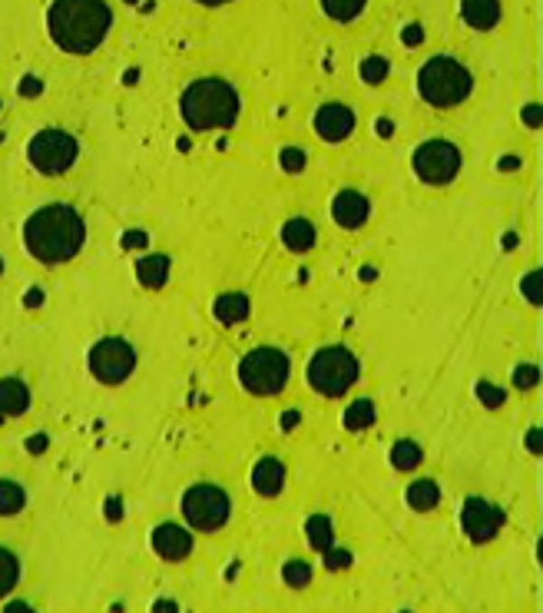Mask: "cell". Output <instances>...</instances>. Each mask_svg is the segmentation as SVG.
Instances as JSON below:
<instances>
[{
	"label": "cell",
	"instance_id": "obj_9",
	"mask_svg": "<svg viewBox=\"0 0 543 613\" xmlns=\"http://www.w3.org/2000/svg\"><path fill=\"white\" fill-rule=\"evenodd\" d=\"M136 368V352L123 338H99L97 345L89 348V372L103 382V385H119L126 382Z\"/></svg>",
	"mask_w": 543,
	"mask_h": 613
},
{
	"label": "cell",
	"instance_id": "obj_18",
	"mask_svg": "<svg viewBox=\"0 0 543 613\" xmlns=\"http://www.w3.org/2000/svg\"><path fill=\"white\" fill-rule=\"evenodd\" d=\"M282 242L292 252H305V249L315 246V226L308 219H288L286 229H282Z\"/></svg>",
	"mask_w": 543,
	"mask_h": 613
},
{
	"label": "cell",
	"instance_id": "obj_10",
	"mask_svg": "<svg viewBox=\"0 0 543 613\" xmlns=\"http://www.w3.org/2000/svg\"><path fill=\"white\" fill-rule=\"evenodd\" d=\"M457 169H461V153L447 139H427L415 149V173L425 183H435V186L451 183L457 176Z\"/></svg>",
	"mask_w": 543,
	"mask_h": 613
},
{
	"label": "cell",
	"instance_id": "obj_31",
	"mask_svg": "<svg viewBox=\"0 0 543 613\" xmlns=\"http://www.w3.org/2000/svg\"><path fill=\"white\" fill-rule=\"evenodd\" d=\"M282 166H286L288 173H298V169L305 166V153H302V149H286V153H282Z\"/></svg>",
	"mask_w": 543,
	"mask_h": 613
},
{
	"label": "cell",
	"instance_id": "obj_30",
	"mask_svg": "<svg viewBox=\"0 0 543 613\" xmlns=\"http://www.w3.org/2000/svg\"><path fill=\"white\" fill-rule=\"evenodd\" d=\"M477 395H481V401H484L487 408H501V405H504V391H501V388H494V385H487V382H481V385H477Z\"/></svg>",
	"mask_w": 543,
	"mask_h": 613
},
{
	"label": "cell",
	"instance_id": "obj_4",
	"mask_svg": "<svg viewBox=\"0 0 543 613\" xmlns=\"http://www.w3.org/2000/svg\"><path fill=\"white\" fill-rule=\"evenodd\" d=\"M474 90V77L464 63H457L454 57H445L437 53L421 67L417 73V93L431 103V107H454V103H464Z\"/></svg>",
	"mask_w": 543,
	"mask_h": 613
},
{
	"label": "cell",
	"instance_id": "obj_2",
	"mask_svg": "<svg viewBox=\"0 0 543 613\" xmlns=\"http://www.w3.org/2000/svg\"><path fill=\"white\" fill-rule=\"evenodd\" d=\"M113 14L107 0H53L47 14V30L53 43L67 53H89L109 33Z\"/></svg>",
	"mask_w": 543,
	"mask_h": 613
},
{
	"label": "cell",
	"instance_id": "obj_29",
	"mask_svg": "<svg viewBox=\"0 0 543 613\" xmlns=\"http://www.w3.org/2000/svg\"><path fill=\"white\" fill-rule=\"evenodd\" d=\"M282 574H286V584L288 587H305L308 580H312V567H308L305 561H288Z\"/></svg>",
	"mask_w": 543,
	"mask_h": 613
},
{
	"label": "cell",
	"instance_id": "obj_5",
	"mask_svg": "<svg viewBox=\"0 0 543 613\" xmlns=\"http://www.w3.org/2000/svg\"><path fill=\"white\" fill-rule=\"evenodd\" d=\"M358 382V358L342 345L318 348L315 358L308 362V385L318 395L338 398Z\"/></svg>",
	"mask_w": 543,
	"mask_h": 613
},
{
	"label": "cell",
	"instance_id": "obj_17",
	"mask_svg": "<svg viewBox=\"0 0 543 613\" xmlns=\"http://www.w3.org/2000/svg\"><path fill=\"white\" fill-rule=\"evenodd\" d=\"M30 408V391L20 378L0 382V415H23Z\"/></svg>",
	"mask_w": 543,
	"mask_h": 613
},
{
	"label": "cell",
	"instance_id": "obj_38",
	"mask_svg": "<svg viewBox=\"0 0 543 613\" xmlns=\"http://www.w3.org/2000/svg\"><path fill=\"white\" fill-rule=\"evenodd\" d=\"M43 448H47V438H43V435L30 438V451H43Z\"/></svg>",
	"mask_w": 543,
	"mask_h": 613
},
{
	"label": "cell",
	"instance_id": "obj_21",
	"mask_svg": "<svg viewBox=\"0 0 543 613\" xmlns=\"http://www.w3.org/2000/svg\"><path fill=\"white\" fill-rule=\"evenodd\" d=\"M421 457H425V451H421L417 441H398V445L391 448V465H395L398 471H415V467L421 465Z\"/></svg>",
	"mask_w": 543,
	"mask_h": 613
},
{
	"label": "cell",
	"instance_id": "obj_35",
	"mask_svg": "<svg viewBox=\"0 0 543 613\" xmlns=\"http://www.w3.org/2000/svg\"><path fill=\"white\" fill-rule=\"evenodd\" d=\"M421 40H425V30L417 27V24H411V27H407V33H405V43H407V47H415V43H421Z\"/></svg>",
	"mask_w": 543,
	"mask_h": 613
},
{
	"label": "cell",
	"instance_id": "obj_1",
	"mask_svg": "<svg viewBox=\"0 0 543 613\" xmlns=\"http://www.w3.org/2000/svg\"><path fill=\"white\" fill-rule=\"evenodd\" d=\"M87 239V226L73 206L63 203H50V206L37 209L23 226V242L27 252L37 262H67L83 249Z\"/></svg>",
	"mask_w": 543,
	"mask_h": 613
},
{
	"label": "cell",
	"instance_id": "obj_15",
	"mask_svg": "<svg viewBox=\"0 0 543 613\" xmlns=\"http://www.w3.org/2000/svg\"><path fill=\"white\" fill-rule=\"evenodd\" d=\"M252 487H256L262 497H276L282 487H286V465L276 461V457H262L252 471Z\"/></svg>",
	"mask_w": 543,
	"mask_h": 613
},
{
	"label": "cell",
	"instance_id": "obj_16",
	"mask_svg": "<svg viewBox=\"0 0 543 613\" xmlns=\"http://www.w3.org/2000/svg\"><path fill=\"white\" fill-rule=\"evenodd\" d=\"M461 17L474 30H491L501 20V0H464Z\"/></svg>",
	"mask_w": 543,
	"mask_h": 613
},
{
	"label": "cell",
	"instance_id": "obj_12",
	"mask_svg": "<svg viewBox=\"0 0 543 613\" xmlns=\"http://www.w3.org/2000/svg\"><path fill=\"white\" fill-rule=\"evenodd\" d=\"M315 129L318 137L328 139V143H342V139H348L351 129H355V113L348 107H342V103H325V107L318 109Z\"/></svg>",
	"mask_w": 543,
	"mask_h": 613
},
{
	"label": "cell",
	"instance_id": "obj_14",
	"mask_svg": "<svg viewBox=\"0 0 543 613\" xmlns=\"http://www.w3.org/2000/svg\"><path fill=\"white\" fill-rule=\"evenodd\" d=\"M368 212H371L368 199L361 196V193H355V189H345V193H338L335 203H332V216H335L338 226H345V229L365 226Z\"/></svg>",
	"mask_w": 543,
	"mask_h": 613
},
{
	"label": "cell",
	"instance_id": "obj_19",
	"mask_svg": "<svg viewBox=\"0 0 543 613\" xmlns=\"http://www.w3.org/2000/svg\"><path fill=\"white\" fill-rule=\"evenodd\" d=\"M219 322H226V325H236L242 318L248 316V298L239 296V292H226V296L216 298V306H212Z\"/></svg>",
	"mask_w": 543,
	"mask_h": 613
},
{
	"label": "cell",
	"instance_id": "obj_37",
	"mask_svg": "<svg viewBox=\"0 0 543 613\" xmlns=\"http://www.w3.org/2000/svg\"><path fill=\"white\" fill-rule=\"evenodd\" d=\"M527 123H530V127H537V123H540V107H527Z\"/></svg>",
	"mask_w": 543,
	"mask_h": 613
},
{
	"label": "cell",
	"instance_id": "obj_28",
	"mask_svg": "<svg viewBox=\"0 0 543 613\" xmlns=\"http://www.w3.org/2000/svg\"><path fill=\"white\" fill-rule=\"evenodd\" d=\"M388 70L391 67H388L385 57H365V63H361V80L375 87V83H381V80L388 77Z\"/></svg>",
	"mask_w": 543,
	"mask_h": 613
},
{
	"label": "cell",
	"instance_id": "obj_22",
	"mask_svg": "<svg viewBox=\"0 0 543 613\" xmlns=\"http://www.w3.org/2000/svg\"><path fill=\"white\" fill-rule=\"evenodd\" d=\"M371 421H375V405H371L368 398L355 401V405L345 411V428H348V431H365Z\"/></svg>",
	"mask_w": 543,
	"mask_h": 613
},
{
	"label": "cell",
	"instance_id": "obj_40",
	"mask_svg": "<svg viewBox=\"0 0 543 613\" xmlns=\"http://www.w3.org/2000/svg\"><path fill=\"white\" fill-rule=\"evenodd\" d=\"M378 133H381V137H388V133H391V123H388V119H381V123H378Z\"/></svg>",
	"mask_w": 543,
	"mask_h": 613
},
{
	"label": "cell",
	"instance_id": "obj_33",
	"mask_svg": "<svg viewBox=\"0 0 543 613\" xmlns=\"http://www.w3.org/2000/svg\"><path fill=\"white\" fill-rule=\"evenodd\" d=\"M514 382H517V385H520V388H534V385H537V368H534V365L517 368Z\"/></svg>",
	"mask_w": 543,
	"mask_h": 613
},
{
	"label": "cell",
	"instance_id": "obj_3",
	"mask_svg": "<svg viewBox=\"0 0 543 613\" xmlns=\"http://www.w3.org/2000/svg\"><path fill=\"white\" fill-rule=\"evenodd\" d=\"M179 113L186 119L189 129L206 133V129H226L239 119V93L236 87L222 77H202L189 83Z\"/></svg>",
	"mask_w": 543,
	"mask_h": 613
},
{
	"label": "cell",
	"instance_id": "obj_27",
	"mask_svg": "<svg viewBox=\"0 0 543 613\" xmlns=\"http://www.w3.org/2000/svg\"><path fill=\"white\" fill-rule=\"evenodd\" d=\"M139 278L146 282V286H163V278H166V259H143L139 262Z\"/></svg>",
	"mask_w": 543,
	"mask_h": 613
},
{
	"label": "cell",
	"instance_id": "obj_13",
	"mask_svg": "<svg viewBox=\"0 0 543 613\" xmlns=\"http://www.w3.org/2000/svg\"><path fill=\"white\" fill-rule=\"evenodd\" d=\"M153 551H156L163 561H186L189 551H192V537L183 531L179 524H159L153 531Z\"/></svg>",
	"mask_w": 543,
	"mask_h": 613
},
{
	"label": "cell",
	"instance_id": "obj_26",
	"mask_svg": "<svg viewBox=\"0 0 543 613\" xmlns=\"http://www.w3.org/2000/svg\"><path fill=\"white\" fill-rule=\"evenodd\" d=\"M308 544L315 547V551H328L332 547V521L328 517H312L308 521Z\"/></svg>",
	"mask_w": 543,
	"mask_h": 613
},
{
	"label": "cell",
	"instance_id": "obj_25",
	"mask_svg": "<svg viewBox=\"0 0 543 613\" xmlns=\"http://www.w3.org/2000/svg\"><path fill=\"white\" fill-rule=\"evenodd\" d=\"M365 4L368 0H322V10L332 20H355L365 10Z\"/></svg>",
	"mask_w": 543,
	"mask_h": 613
},
{
	"label": "cell",
	"instance_id": "obj_6",
	"mask_svg": "<svg viewBox=\"0 0 543 613\" xmlns=\"http://www.w3.org/2000/svg\"><path fill=\"white\" fill-rule=\"evenodd\" d=\"M288 355L282 348H252L242 362H239V382L252 395H276L288 382Z\"/></svg>",
	"mask_w": 543,
	"mask_h": 613
},
{
	"label": "cell",
	"instance_id": "obj_7",
	"mask_svg": "<svg viewBox=\"0 0 543 613\" xmlns=\"http://www.w3.org/2000/svg\"><path fill=\"white\" fill-rule=\"evenodd\" d=\"M183 514L196 531H219L232 514V501L222 487L216 485H196L189 487L183 497Z\"/></svg>",
	"mask_w": 543,
	"mask_h": 613
},
{
	"label": "cell",
	"instance_id": "obj_24",
	"mask_svg": "<svg viewBox=\"0 0 543 613\" xmlns=\"http://www.w3.org/2000/svg\"><path fill=\"white\" fill-rule=\"evenodd\" d=\"M17 577H20V561L10 554L7 547H0V597L10 594V590L17 587Z\"/></svg>",
	"mask_w": 543,
	"mask_h": 613
},
{
	"label": "cell",
	"instance_id": "obj_23",
	"mask_svg": "<svg viewBox=\"0 0 543 613\" xmlns=\"http://www.w3.org/2000/svg\"><path fill=\"white\" fill-rule=\"evenodd\" d=\"M23 505H27V495H23V487L14 485V481H0V514H4V517L17 514Z\"/></svg>",
	"mask_w": 543,
	"mask_h": 613
},
{
	"label": "cell",
	"instance_id": "obj_11",
	"mask_svg": "<svg viewBox=\"0 0 543 613\" xmlns=\"http://www.w3.org/2000/svg\"><path fill=\"white\" fill-rule=\"evenodd\" d=\"M461 524H464V534L474 544H487L504 524V511L484 501V497H467L464 511H461Z\"/></svg>",
	"mask_w": 543,
	"mask_h": 613
},
{
	"label": "cell",
	"instance_id": "obj_20",
	"mask_svg": "<svg viewBox=\"0 0 543 613\" xmlns=\"http://www.w3.org/2000/svg\"><path fill=\"white\" fill-rule=\"evenodd\" d=\"M437 497H441V491H437V485L427 481V477L407 487V505L415 507V511H431V507H437Z\"/></svg>",
	"mask_w": 543,
	"mask_h": 613
},
{
	"label": "cell",
	"instance_id": "obj_39",
	"mask_svg": "<svg viewBox=\"0 0 543 613\" xmlns=\"http://www.w3.org/2000/svg\"><path fill=\"white\" fill-rule=\"evenodd\" d=\"M527 445H530V451H540V431H530V438H527Z\"/></svg>",
	"mask_w": 543,
	"mask_h": 613
},
{
	"label": "cell",
	"instance_id": "obj_8",
	"mask_svg": "<svg viewBox=\"0 0 543 613\" xmlns=\"http://www.w3.org/2000/svg\"><path fill=\"white\" fill-rule=\"evenodd\" d=\"M30 163L47 173V176H60L77 163V139L70 137L67 129H40L37 137L30 139Z\"/></svg>",
	"mask_w": 543,
	"mask_h": 613
},
{
	"label": "cell",
	"instance_id": "obj_36",
	"mask_svg": "<svg viewBox=\"0 0 543 613\" xmlns=\"http://www.w3.org/2000/svg\"><path fill=\"white\" fill-rule=\"evenodd\" d=\"M20 90H23L27 97H37V93H40V80H37V77H27V80H23V87H20Z\"/></svg>",
	"mask_w": 543,
	"mask_h": 613
},
{
	"label": "cell",
	"instance_id": "obj_34",
	"mask_svg": "<svg viewBox=\"0 0 543 613\" xmlns=\"http://www.w3.org/2000/svg\"><path fill=\"white\" fill-rule=\"evenodd\" d=\"M328 567H332V571H338V567H348L351 564V554H348V551H332V547H328V561H325Z\"/></svg>",
	"mask_w": 543,
	"mask_h": 613
},
{
	"label": "cell",
	"instance_id": "obj_32",
	"mask_svg": "<svg viewBox=\"0 0 543 613\" xmlns=\"http://www.w3.org/2000/svg\"><path fill=\"white\" fill-rule=\"evenodd\" d=\"M524 292H527V298H530V302H540V272H530V276L524 278Z\"/></svg>",
	"mask_w": 543,
	"mask_h": 613
},
{
	"label": "cell",
	"instance_id": "obj_41",
	"mask_svg": "<svg viewBox=\"0 0 543 613\" xmlns=\"http://www.w3.org/2000/svg\"><path fill=\"white\" fill-rule=\"evenodd\" d=\"M196 4H206V7H219V4H229V0H196Z\"/></svg>",
	"mask_w": 543,
	"mask_h": 613
}]
</instances>
